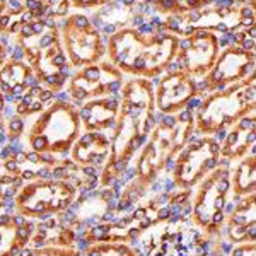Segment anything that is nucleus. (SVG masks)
Masks as SVG:
<instances>
[{
  "mask_svg": "<svg viewBox=\"0 0 256 256\" xmlns=\"http://www.w3.org/2000/svg\"><path fill=\"white\" fill-rule=\"evenodd\" d=\"M154 90V86L147 79L132 77L123 82V88L120 90L122 99L116 126L111 138V152L104 168L99 172L101 188L113 186L134 156L147 142L148 134L156 123Z\"/></svg>",
  "mask_w": 256,
  "mask_h": 256,
  "instance_id": "nucleus-1",
  "label": "nucleus"
},
{
  "mask_svg": "<svg viewBox=\"0 0 256 256\" xmlns=\"http://www.w3.org/2000/svg\"><path fill=\"white\" fill-rule=\"evenodd\" d=\"M180 38L174 34H150L144 36L134 28L118 30L110 36L106 43V53L110 64H113L122 74H128L137 79H158L174 62Z\"/></svg>",
  "mask_w": 256,
  "mask_h": 256,
  "instance_id": "nucleus-2",
  "label": "nucleus"
},
{
  "mask_svg": "<svg viewBox=\"0 0 256 256\" xmlns=\"http://www.w3.org/2000/svg\"><path fill=\"white\" fill-rule=\"evenodd\" d=\"M195 130V114L181 111L178 114H164L154 125L147 142L140 147L135 160V180L132 186L147 192L152 183L174 166L176 156L188 144Z\"/></svg>",
  "mask_w": 256,
  "mask_h": 256,
  "instance_id": "nucleus-3",
  "label": "nucleus"
},
{
  "mask_svg": "<svg viewBox=\"0 0 256 256\" xmlns=\"http://www.w3.org/2000/svg\"><path fill=\"white\" fill-rule=\"evenodd\" d=\"M162 229L156 232V226L142 232L130 246L137 256H208L212 239L193 224L190 216L172 214Z\"/></svg>",
  "mask_w": 256,
  "mask_h": 256,
  "instance_id": "nucleus-4",
  "label": "nucleus"
},
{
  "mask_svg": "<svg viewBox=\"0 0 256 256\" xmlns=\"http://www.w3.org/2000/svg\"><path fill=\"white\" fill-rule=\"evenodd\" d=\"M256 111V77L251 74L244 80L207 94L195 113V135L214 137L217 132L229 130L246 114Z\"/></svg>",
  "mask_w": 256,
  "mask_h": 256,
  "instance_id": "nucleus-5",
  "label": "nucleus"
},
{
  "mask_svg": "<svg viewBox=\"0 0 256 256\" xmlns=\"http://www.w3.org/2000/svg\"><path fill=\"white\" fill-rule=\"evenodd\" d=\"M80 134L79 110L70 102L55 101L31 123L24 134V144L30 147V152L67 158Z\"/></svg>",
  "mask_w": 256,
  "mask_h": 256,
  "instance_id": "nucleus-6",
  "label": "nucleus"
},
{
  "mask_svg": "<svg viewBox=\"0 0 256 256\" xmlns=\"http://www.w3.org/2000/svg\"><path fill=\"white\" fill-rule=\"evenodd\" d=\"M190 208V218L207 238L220 236L227 217V205L230 196L229 162L218 160V166L198 183Z\"/></svg>",
  "mask_w": 256,
  "mask_h": 256,
  "instance_id": "nucleus-7",
  "label": "nucleus"
},
{
  "mask_svg": "<svg viewBox=\"0 0 256 256\" xmlns=\"http://www.w3.org/2000/svg\"><path fill=\"white\" fill-rule=\"evenodd\" d=\"M77 190L74 184L60 180H38L20 186L14 196L16 212L26 218L44 222L65 212L76 202Z\"/></svg>",
  "mask_w": 256,
  "mask_h": 256,
  "instance_id": "nucleus-8",
  "label": "nucleus"
},
{
  "mask_svg": "<svg viewBox=\"0 0 256 256\" xmlns=\"http://www.w3.org/2000/svg\"><path fill=\"white\" fill-rule=\"evenodd\" d=\"M60 31L62 46L67 55L70 67L84 68L99 64L106 55V43L102 34L90 24L89 18L82 14H72L56 22Z\"/></svg>",
  "mask_w": 256,
  "mask_h": 256,
  "instance_id": "nucleus-9",
  "label": "nucleus"
},
{
  "mask_svg": "<svg viewBox=\"0 0 256 256\" xmlns=\"http://www.w3.org/2000/svg\"><path fill=\"white\" fill-rule=\"evenodd\" d=\"M220 160V144L214 137L195 138L176 156L172 166V184L178 192H192L202 180L218 166Z\"/></svg>",
  "mask_w": 256,
  "mask_h": 256,
  "instance_id": "nucleus-10",
  "label": "nucleus"
},
{
  "mask_svg": "<svg viewBox=\"0 0 256 256\" xmlns=\"http://www.w3.org/2000/svg\"><path fill=\"white\" fill-rule=\"evenodd\" d=\"M123 88V74L110 62H99L89 67L79 68L68 80L67 94L72 99L88 102L92 99L108 98L122 99L120 90Z\"/></svg>",
  "mask_w": 256,
  "mask_h": 256,
  "instance_id": "nucleus-11",
  "label": "nucleus"
},
{
  "mask_svg": "<svg viewBox=\"0 0 256 256\" xmlns=\"http://www.w3.org/2000/svg\"><path fill=\"white\" fill-rule=\"evenodd\" d=\"M24 50V58L41 84L52 76H60V68L68 64L62 46L58 30H44L31 38H16Z\"/></svg>",
  "mask_w": 256,
  "mask_h": 256,
  "instance_id": "nucleus-12",
  "label": "nucleus"
},
{
  "mask_svg": "<svg viewBox=\"0 0 256 256\" xmlns=\"http://www.w3.org/2000/svg\"><path fill=\"white\" fill-rule=\"evenodd\" d=\"M251 74H254V52H246L239 46H227L220 50L216 64L207 76L196 80L198 96L217 92L238 84Z\"/></svg>",
  "mask_w": 256,
  "mask_h": 256,
  "instance_id": "nucleus-13",
  "label": "nucleus"
},
{
  "mask_svg": "<svg viewBox=\"0 0 256 256\" xmlns=\"http://www.w3.org/2000/svg\"><path fill=\"white\" fill-rule=\"evenodd\" d=\"M218 53L220 46L217 34L208 31H195L188 38L180 40L174 64L178 65V70L198 80L210 72Z\"/></svg>",
  "mask_w": 256,
  "mask_h": 256,
  "instance_id": "nucleus-14",
  "label": "nucleus"
},
{
  "mask_svg": "<svg viewBox=\"0 0 256 256\" xmlns=\"http://www.w3.org/2000/svg\"><path fill=\"white\" fill-rule=\"evenodd\" d=\"M196 96V80L178 70L164 76L158 84V89L154 90L156 110L162 114H178L184 111L188 102Z\"/></svg>",
  "mask_w": 256,
  "mask_h": 256,
  "instance_id": "nucleus-15",
  "label": "nucleus"
},
{
  "mask_svg": "<svg viewBox=\"0 0 256 256\" xmlns=\"http://www.w3.org/2000/svg\"><path fill=\"white\" fill-rule=\"evenodd\" d=\"M227 242L242 244V242H256V196L250 195L239 198L234 208L226 217L224 227Z\"/></svg>",
  "mask_w": 256,
  "mask_h": 256,
  "instance_id": "nucleus-16",
  "label": "nucleus"
},
{
  "mask_svg": "<svg viewBox=\"0 0 256 256\" xmlns=\"http://www.w3.org/2000/svg\"><path fill=\"white\" fill-rule=\"evenodd\" d=\"M256 142V111L242 116L236 125L227 130L226 138L220 144V159L226 162L241 160L254 154Z\"/></svg>",
  "mask_w": 256,
  "mask_h": 256,
  "instance_id": "nucleus-17",
  "label": "nucleus"
},
{
  "mask_svg": "<svg viewBox=\"0 0 256 256\" xmlns=\"http://www.w3.org/2000/svg\"><path fill=\"white\" fill-rule=\"evenodd\" d=\"M111 152V138L104 132H84L70 148V160L80 168L104 166Z\"/></svg>",
  "mask_w": 256,
  "mask_h": 256,
  "instance_id": "nucleus-18",
  "label": "nucleus"
},
{
  "mask_svg": "<svg viewBox=\"0 0 256 256\" xmlns=\"http://www.w3.org/2000/svg\"><path fill=\"white\" fill-rule=\"evenodd\" d=\"M36 224L22 216L2 214L0 216V256H18L30 244Z\"/></svg>",
  "mask_w": 256,
  "mask_h": 256,
  "instance_id": "nucleus-19",
  "label": "nucleus"
},
{
  "mask_svg": "<svg viewBox=\"0 0 256 256\" xmlns=\"http://www.w3.org/2000/svg\"><path fill=\"white\" fill-rule=\"evenodd\" d=\"M120 111V101L113 96L99 98L92 101L84 102V106L79 110L80 125L84 132H114L116 118ZM113 138V137H111Z\"/></svg>",
  "mask_w": 256,
  "mask_h": 256,
  "instance_id": "nucleus-20",
  "label": "nucleus"
},
{
  "mask_svg": "<svg viewBox=\"0 0 256 256\" xmlns=\"http://www.w3.org/2000/svg\"><path fill=\"white\" fill-rule=\"evenodd\" d=\"M256 192V158L250 154L236 164L230 174V193L234 200L254 195Z\"/></svg>",
  "mask_w": 256,
  "mask_h": 256,
  "instance_id": "nucleus-21",
  "label": "nucleus"
},
{
  "mask_svg": "<svg viewBox=\"0 0 256 256\" xmlns=\"http://www.w3.org/2000/svg\"><path fill=\"white\" fill-rule=\"evenodd\" d=\"M32 74L30 65L24 62L9 60L0 68V94H14V96H24L28 92L26 80Z\"/></svg>",
  "mask_w": 256,
  "mask_h": 256,
  "instance_id": "nucleus-22",
  "label": "nucleus"
},
{
  "mask_svg": "<svg viewBox=\"0 0 256 256\" xmlns=\"http://www.w3.org/2000/svg\"><path fill=\"white\" fill-rule=\"evenodd\" d=\"M18 256H88V250H77L76 246H44V248H22Z\"/></svg>",
  "mask_w": 256,
  "mask_h": 256,
  "instance_id": "nucleus-23",
  "label": "nucleus"
},
{
  "mask_svg": "<svg viewBox=\"0 0 256 256\" xmlns=\"http://www.w3.org/2000/svg\"><path fill=\"white\" fill-rule=\"evenodd\" d=\"M88 256H137L126 242H98L88 248Z\"/></svg>",
  "mask_w": 256,
  "mask_h": 256,
  "instance_id": "nucleus-24",
  "label": "nucleus"
},
{
  "mask_svg": "<svg viewBox=\"0 0 256 256\" xmlns=\"http://www.w3.org/2000/svg\"><path fill=\"white\" fill-rule=\"evenodd\" d=\"M24 128H26L24 118L14 114V116L9 118V122H7V138L20 140V137H22V134H24Z\"/></svg>",
  "mask_w": 256,
  "mask_h": 256,
  "instance_id": "nucleus-25",
  "label": "nucleus"
},
{
  "mask_svg": "<svg viewBox=\"0 0 256 256\" xmlns=\"http://www.w3.org/2000/svg\"><path fill=\"white\" fill-rule=\"evenodd\" d=\"M229 256H256V242H242L230 246Z\"/></svg>",
  "mask_w": 256,
  "mask_h": 256,
  "instance_id": "nucleus-26",
  "label": "nucleus"
},
{
  "mask_svg": "<svg viewBox=\"0 0 256 256\" xmlns=\"http://www.w3.org/2000/svg\"><path fill=\"white\" fill-rule=\"evenodd\" d=\"M106 2H70V7H79V9H89V7H101Z\"/></svg>",
  "mask_w": 256,
  "mask_h": 256,
  "instance_id": "nucleus-27",
  "label": "nucleus"
},
{
  "mask_svg": "<svg viewBox=\"0 0 256 256\" xmlns=\"http://www.w3.org/2000/svg\"><path fill=\"white\" fill-rule=\"evenodd\" d=\"M31 36H34V31H32V26L31 24H22V28H20L18 38H31Z\"/></svg>",
  "mask_w": 256,
  "mask_h": 256,
  "instance_id": "nucleus-28",
  "label": "nucleus"
},
{
  "mask_svg": "<svg viewBox=\"0 0 256 256\" xmlns=\"http://www.w3.org/2000/svg\"><path fill=\"white\" fill-rule=\"evenodd\" d=\"M146 22V19H144V16H138V14H135L134 18H132V26L130 28H134V30H137V28H140L142 24Z\"/></svg>",
  "mask_w": 256,
  "mask_h": 256,
  "instance_id": "nucleus-29",
  "label": "nucleus"
},
{
  "mask_svg": "<svg viewBox=\"0 0 256 256\" xmlns=\"http://www.w3.org/2000/svg\"><path fill=\"white\" fill-rule=\"evenodd\" d=\"M7 62V48L0 44V68L4 67V64Z\"/></svg>",
  "mask_w": 256,
  "mask_h": 256,
  "instance_id": "nucleus-30",
  "label": "nucleus"
},
{
  "mask_svg": "<svg viewBox=\"0 0 256 256\" xmlns=\"http://www.w3.org/2000/svg\"><path fill=\"white\" fill-rule=\"evenodd\" d=\"M14 113H16V108L12 104H6V108H4V114L7 116V120L14 116Z\"/></svg>",
  "mask_w": 256,
  "mask_h": 256,
  "instance_id": "nucleus-31",
  "label": "nucleus"
},
{
  "mask_svg": "<svg viewBox=\"0 0 256 256\" xmlns=\"http://www.w3.org/2000/svg\"><path fill=\"white\" fill-rule=\"evenodd\" d=\"M4 108H6V101H4V94H0V125H2Z\"/></svg>",
  "mask_w": 256,
  "mask_h": 256,
  "instance_id": "nucleus-32",
  "label": "nucleus"
},
{
  "mask_svg": "<svg viewBox=\"0 0 256 256\" xmlns=\"http://www.w3.org/2000/svg\"><path fill=\"white\" fill-rule=\"evenodd\" d=\"M208 256H224V254H222V253H220V251H218V250H216V251H210V253H208Z\"/></svg>",
  "mask_w": 256,
  "mask_h": 256,
  "instance_id": "nucleus-33",
  "label": "nucleus"
},
{
  "mask_svg": "<svg viewBox=\"0 0 256 256\" xmlns=\"http://www.w3.org/2000/svg\"><path fill=\"white\" fill-rule=\"evenodd\" d=\"M0 160H2V159H0ZM0 169H2V162H0Z\"/></svg>",
  "mask_w": 256,
  "mask_h": 256,
  "instance_id": "nucleus-34",
  "label": "nucleus"
}]
</instances>
